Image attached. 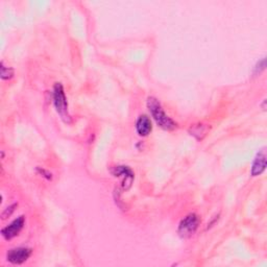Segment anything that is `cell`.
Listing matches in <instances>:
<instances>
[{
  "instance_id": "1",
  "label": "cell",
  "mask_w": 267,
  "mask_h": 267,
  "mask_svg": "<svg viewBox=\"0 0 267 267\" xmlns=\"http://www.w3.org/2000/svg\"><path fill=\"white\" fill-rule=\"evenodd\" d=\"M147 108L155 119L157 125L165 131H174L177 129V123L171 119L162 108L160 101L156 97L147 98Z\"/></svg>"
},
{
  "instance_id": "2",
  "label": "cell",
  "mask_w": 267,
  "mask_h": 267,
  "mask_svg": "<svg viewBox=\"0 0 267 267\" xmlns=\"http://www.w3.org/2000/svg\"><path fill=\"white\" fill-rule=\"evenodd\" d=\"M52 97L56 113L59 114L60 117L65 123H70L71 117L68 111V101H67L63 85L61 83H55L53 87Z\"/></svg>"
},
{
  "instance_id": "3",
  "label": "cell",
  "mask_w": 267,
  "mask_h": 267,
  "mask_svg": "<svg viewBox=\"0 0 267 267\" xmlns=\"http://www.w3.org/2000/svg\"><path fill=\"white\" fill-rule=\"evenodd\" d=\"M199 217L195 213H190L185 216L182 221H180L178 227V234L183 239H187L195 234L197 228L199 226Z\"/></svg>"
},
{
  "instance_id": "4",
  "label": "cell",
  "mask_w": 267,
  "mask_h": 267,
  "mask_svg": "<svg viewBox=\"0 0 267 267\" xmlns=\"http://www.w3.org/2000/svg\"><path fill=\"white\" fill-rule=\"evenodd\" d=\"M33 250L30 247H16L9 250L6 254V259L9 263L15 265H20L28 260L32 256Z\"/></svg>"
},
{
  "instance_id": "5",
  "label": "cell",
  "mask_w": 267,
  "mask_h": 267,
  "mask_svg": "<svg viewBox=\"0 0 267 267\" xmlns=\"http://www.w3.org/2000/svg\"><path fill=\"white\" fill-rule=\"evenodd\" d=\"M111 173L114 177L122 178V189L129 190L132 187V184L135 178L133 170L129 166H115L111 169Z\"/></svg>"
},
{
  "instance_id": "6",
  "label": "cell",
  "mask_w": 267,
  "mask_h": 267,
  "mask_svg": "<svg viewBox=\"0 0 267 267\" xmlns=\"http://www.w3.org/2000/svg\"><path fill=\"white\" fill-rule=\"evenodd\" d=\"M24 223H25L24 216H19L13 222H11L7 226L2 228L1 235L3 236L5 240L13 239V238L18 236L19 233L22 231Z\"/></svg>"
},
{
  "instance_id": "7",
  "label": "cell",
  "mask_w": 267,
  "mask_h": 267,
  "mask_svg": "<svg viewBox=\"0 0 267 267\" xmlns=\"http://www.w3.org/2000/svg\"><path fill=\"white\" fill-rule=\"evenodd\" d=\"M266 168V151L265 148L261 149L258 154H257L253 165L251 169V175L252 177H258L262 175Z\"/></svg>"
},
{
  "instance_id": "8",
  "label": "cell",
  "mask_w": 267,
  "mask_h": 267,
  "mask_svg": "<svg viewBox=\"0 0 267 267\" xmlns=\"http://www.w3.org/2000/svg\"><path fill=\"white\" fill-rule=\"evenodd\" d=\"M152 130L151 120L146 115H141L136 121V131L141 137L148 136Z\"/></svg>"
},
{
  "instance_id": "9",
  "label": "cell",
  "mask_w": 267,
  "mask_h": 267,
  "mask_svg": "<svg viewBox=\"0 0 267 267\" xmlns=\"http://www.w3.org/2000/svg\"><path fill=\"white\" fill-rule=\"evenodd\" d=\"M210 131V127L208 125H203V123H198V125H194L189 129L190 135L195 137L197 140L202 141L206 136L208 132Z\"/></svg>"
},
{
  "instance_id": "10",
  "label": "cell",
  "mask_w": 267,
  "mask_h": 267,
  "mask_svg": "<svg viewBox=\"0 0 267 267\" xmlns=\"http://www.w3.org/2000/svg\"><path fill=\"white\" fill-rule=\"evenodd\" d=\"M14 76V69L11 67H6L1 63V71H0V78L2 80H11Z\"/></svg>"
},
{
  "instance_id": "11",
  "label": "cell",
  "mask_w": 267,
  "mask_h": 267,
  "mask_svg": "<svg viewBox=\"0 0 267 267\" xmlns=\"http://www.w3.org/2000/svg\"><path fill=\"white\" fill-rule=\"evenodd\" d=\"M17 206H18L17 204H14V205H12V206L7 207V208L4 210V211L2 212V214H1L2 219H5V218H7V217L11 216L12 213L15 211V208H17Z\"/></svg>"
},
{
  "instance_id": "12",
  "label": "cell",
  "mask_w": 267,
  "mask_h": 267,
  "mask_svg": "<svg viewBox=\"0 0 267 267\" xmlns=\"http://www.w3.org/2000/svg\"><path fill=\"white\" fill-rule=\"evenodd\" d=\"M265 67H266V64H265V58H263L260 62H258V64L256 65L255 67V73H260L261 71H263L265 69Z\"/></svg>"
},
{
  "instance_id": "13",
  "label": "cell",
  "mask_w": 267,
  "mask_h": 267,
  "mask_svg": "<svg viewBox=\"0 0 267 267\" xmlns=\"http://www.w3.org/2000/svg\"><path fill=\"white\" fill-rule=\"evenodd\" d=\"M38 171H40V174H41L44 178H46L47 179H51V178H52V175H51L50 173H48V171H46V170L41 169V168H38Z\"/></svg>"
}]
</instances>
